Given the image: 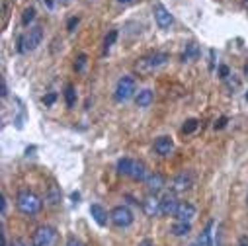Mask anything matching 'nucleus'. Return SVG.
Wrapping results in <instances>:
<instances>
[{
  "mask_svg": "<svg viewBox=\"0 0 248 246\" xmlns=\"http://www.w3.org/2000/svg\"><path fill=\"white\" fill-rule=\"evenodd\" d=\"M16 205L20 209V213L28 215V217H33L41 211L43 207V201L37 194H33L31 190H20L18 196H16Z\"/></svg>",
  "mask_w": 248,
  "mask_h": 246,
  "instance_id": "f257e3e1",
  "label": "nucleus"
},
{
  "mask_svg": "<svg viewBox=\"0 0 248 246\" xmlns=\"http://www.w3.org/2000/svg\"><path fill=\"white\" fill-rule=\"evenodd\" d=\"M246 203H248V198H246Z\"/></svg>",
  "mask_w": 248,
  "mask_h": 246,
  "instance_id": "a18cd8bd",
  "label": "nucleus"
},
{
  "mask_svg": "<svg viewBox=\"0 0 248 246\" xmlns=\"http://www.w3.org/2000/svg\"><path fill=\"white\" fill-rule=\"evenodd\" d=\"M188 246H202L200 242H192V244H188Z\"/></svg>",
  "mask_w": 248,
  "mask_h": 246,
  "instance_id": "79ce46f5",
  "label": "nucleus"
},
{
  "mask_svg": "<svg viewBox=\"0 0 248 246\" xmlns=\"http://www.w3.org/2000/svg\"><path fill=\"white\" fill-rule=\"evenodd\" d=\"M133 164H135V160H131V158H119L117 160V174H121V176H131V172H133Z\"/></svg>",
  "mask_w": 248,
  "mask_h": 246,
  "instance_id": "6ab92c4d",
  "label": "nucleus"
},
{
  "mask_svg": "<svg viewBox=\"0 0 248 246\" xmlns=\"http://www.w3.org/2000/svg\"><path fill=\"white\" fill-rule=\"evenodd\" d=\"M55 100H57V94H55V92H49L47 96H43V104H45V106H53Z\"/></svg>",
  "mask_w": 248,
  "mask_h": 246,
  "instance_id": "cd10ccee",
  "label": "nucleus"
},
{
  "mask_svg": "<svg viewBox=\"0 0 248 246\" xmlns=\"http://www.w3.org/2000/svg\"><path fill=\"white\" fill-rule=\"evenodd\" d=\"M153 100H155V94H153V90H149V88H145V90H141V92L135 94V104H137L139 108H149V106L153 104Z\"/></svg>",
  "mask_w": 248,
  "mask_h": 246,
  "instance_id": "f3484780",
  "label": "nucleus"
},
{
  "mask_svg": "<svg viewBox=\"0 0 248 246\" xmlns=\"http://www.w3.org/2000/svg\"><path fill=\"white\" fill-rule=\"evenodd\" d=\"M246 100H248V92H246Z\"/></svg>",
  "mask_w": 248,
  "mask_h": 246,
  "instance_id": "37998d69",
  "label": "nucleus"
},
{
  "mask_svg": "<svg viewBox=\"0 0 248 246\" xmlns=\"http://www.w3.org/2000/svg\"><path fill=\"white\" fill-rule=\"evenodd\" d=\"M213 221H209L207 225H205V229H203V232L200 234V244L202 246H213Z\"/></svg>",
  "mask_w": 248,
  "mask_h": 246,
  "instance_id": "a211bd4d",
  "label": "nucleus"
},
{
  "mask_svg": "<svg viewBox=\"0 0 248 246\" xmlns=\"http://www.w3.org/2000/svg\"><path fill=\"white\" fill-rule=\"evenodd\" d=\"M78 22H80V18H78V16H75V18H71V20L67 22V30H69V31H75V28L78 26Z\"/></svg>",
  "mask_w": 248,
  "mask_h": 246,
  "instance_id": "c85d7f7f",
  "label": "nucleus"
},
{
  "mask_svg": "<svg viewBox=\"0 0 248 246\" xmlns=\"http://www.w3.org/2000/svg\"><path fill=\"white\" fill-rule=\"evenodd\" d=\"M65 102H67V108H73L77 104V90L73 84H67L65 88Z\"/></svg>",
  "mask_w": 248,
  "mask_h": 246,
  "instance_id": "4be33fe9",
  "label": "nucleus"
},
{
  "mask_svg": "<svg viewBox=\"0 0 248 246\" xmlns=\"http://www.w3.org/2000/svg\"><path fill=\"white\" fill-rule=\"evenodd\" d=\"M131 96H135V78L133 77H121L115 84L113 100L121 104V102H127Z\"/></svg>",
  "mask_w": 248,
  "mask_h": 246,
  "instance_id": "20e7f679",
  "label": "nucleus"
},
{
  "mask_svg": "<svg viewBox=\"0 0 248 246\" xmlns=\"http://www.w3.org/2000/svg\"><path fill=\"white\" fill-rule=\"evenodd\" d=\"M166 61H168V53L156 51V53H151V55L141 57V59L137 61L135 69H137V73H139V75H149V73H153L155 69L162 67V65L166 63Z\"/></svg>",
  "mask_w": 248,
  "mask_h": 246,
  "instance_id": "f03ea898",
  "label": "nucleus"
},
{
  "mask_svg": "<svg viewBox=\"0 0 248 246\" xmlns=\"http://www.w3.org/2000/svg\"><path fill=\"white\" fill-rule=\"evenodd\" d=\"M0 234H2V246H6V234H4V231L0 232Z\"/></svg>",
  "mask_w": 248,
  "mask_h": 246,
  "instance_id": "58836bf2",
  "label": "nucleus"
},
{
  "mask_svg": "<svg viewBox=\"0 0 248 246\" xmlns=\"http://www.w3.org/2000/svg\"><path fill=\"white\" fill-rule=\"evenodd\" d=\"M45 2H47V6H49V8L53 6V0H45Z\"/></svg>",
  "mask_w": 248,
  "mask_h": 246,
  "instance_id": "a19ab883",
  "label": "nucleus"
},
{
  "mask_svg": "<svg viewBox=\"0 0 248 246\" xmlns=\"http://www.w3.org/2000/svg\"><path fill=\"white\" fill-rule=\"evenodd\" d=\"M41 39H43V28L41 26H33L28 33L20 35V39H18V51L20 53H28V51L37 49V45L41 43Z\"/></svg>",
  "mask_w": 248,
  "mask_h": 246,
  "instance_id": "7ed1b4c3",
  "label": "nucleus"
},
{
  "mask_svg": "<svg viewBox=\"0 0 248 246\" xmlns=\"http://www.w3.org/2000/svg\"><path fill=\"white\" fill-rule=\"evenodd\" d=\"M55 238H57V231L51 225H41L35 229L31 236V246H53Z\"/></svg>",
  "mask_w": 248,
  "mask_h": 246,
  "instance_id": "423d86ee",
  "label": "nucleus"
},
{
  "mask_svg": "<svg viewBox=\"0 0 248 246\" xmlns=\"http://www.w3.org/2000/svg\"><path fill=\"white\" fill-rule=\"evenodd\" d=\"M0 96H2V98H6V96H8V90H6V82H4V78L0 80Z\"/></svg>",
  "mask_w": 248,
  "mask_h": 246,
  "instance_id": "2f4dec72",
  "label": "nucleus"
},
{
  "mask_svg": "<svg viewBox=\"0 0 248 246\" xmlns=\"http://www.w3.org/2000/svg\"><path fill=\"white\" fill-rule=\"evenodd\" d=\"M90 215H92V219H94L100 227H106V223H108V213H106V209H104L100 203H92V205H90Z\"/></svg>",
  "mask_w": 248,
  "mask_h": 246,
  "instance_id": "2eb2a0df",
  "label": "nucleus"
},
{
  "mask_svg": "<svg viewBox=\"0 0 248 246\" xmlns=\"http://www.w3.org/2000/svg\"><path fill=\"white\" fill-rule=\"evenodd\" d=\"M209 59H211V61H209V71H213V69H215V49L209 51Z\"/></svg>",
  "mask_w": 248,
  "mask_h": 246,
  "instance_id": "473e14b6",
  "label": "nucleus"
},
{
  "mask_svg": "<svg viewBox=\"0 0 248 246\" xmlns=\"http://www.w3.org/2000/svg\"><path fill=\"white\" fill-rule=\"evenodd\" d=\"M227 86H229V88L234 92V90H238V88H240V80H238L234 75H231V77L227 78Z\"/></svg>",
  "mask_w": 248,
  "mask_h": 246,
  "instance_id": "bb28decb",
  "label": "nucleus"
},
{
  "mask_svg": "<svg viewBox=\"0 0 248 246\" xmlns=\"http://www.w3.org/2000/svg\"><path fill=\"white\" fill-rule=\"evenodd\" d=\"M192 231V225L190 223H184V221H176L172 225V234L174 236H186V234H190Z\"/></svg>",
  "mask_w": 248,
  "mask_h": 246,
  "instance_id": "412c9836",
  "label": "nucleus"
},
{
  "mask_svg": "<svg viewBox=\"0 0 248 246\" xmlns=\"http://www.w3.org/2000/svg\"><path fill=\"white\" fill-rule=\"evenodd\" d=\"M131 178L133 180H137V182H145L149 176H147V166H145V162H141V160H135V164H133V172H131Z\"/></svg>",
  "mask_w": 248,
  "mask_h": 246,
  "instance_id": "aec40b11",
  "label": "nucleus"
},
{
  "mask_svg": "<svg viewBox=\"0 0 248 246\" xmlns=\"http://www.w3.org/2000/svg\"><path fill=\"white\" fill-rule=\"evenodd\" d=\"M236 246H248V236H246V234H242V236L238 238V242H236Z\"/></svg>",
  "mask_w": 248,
  "mask_h": 246,
  "instance_id": "f704fd0d",
  "label": "nucleus"
},
{
  "mask_svg": "<svg viewBox=\"0 0 248 246\" xmlns=\"http://www.w3.org/2000/svg\"><path fill=\"white\" fill-rule=\"evenodd\" d=\"M115 39H117V31L111 30V31L106 35V39H104V53H108V51L111 49V45L115 43Z\"/></svg>",
  "mask_w": 248,
  "mask_h": 246,
  "instance_id": "5701e85b",
  "label": "nucleus"
},
{
  "mask_svg": "<svg viewBox=\"0 0 248 246\" xmlns=\"http://www.w3.org/2000/svg\"><path fill=\"white\" fill-rule=\"evenodd\" d=\"M109 221H111L115 227H119V229H127V227L133 225V211H131L127 205H117V207L111 209Z\"/></svg>",
  "mask_w": 248,
  "mask_h": 246,
  "instance_id": "39448f33",
  "label": "nucleus"
},
{
  "mask_svg": "<svg viewBox=\"0 0 248 246\" xmlns=\"http://www.w3.org/2000/svg\"><path fill=\"white\" fill-rule=\"evenodd\" d=\"M33 18H35V8L30 6V8H26L24 14H22V24H24V26H30V22H31Z\"/></svg>",
  "mask_w": 248,
  "mask_h": 246,
  "instance_id": "b1692460",
  "label": "nucleus"
},
{
  "mask_svg": "<svg viewBox=\"0 0 248 246\" xmlns=\"http://www.w3.org/2000/svg\"><path fill=\"white\" fill-rule=\"evenodd\" d=\"M194 186V174L190 170H184L180 172L174 180H172V190L176 194H182V192H188L190 188Z\"/></svg>",
  "mask_w": 248,
  "mask_h": 246,
  "instance_id": "6e6552de",
  "label": "nucleus"
},
{
  "mask_svg": "<svg viewBox=\"0 0 248 246\" xmlns=\"http://www.w3.org/2000/svg\"><path fill=\"white\" fill-rule=\"evenodd\" d=\"M244 2H246V4H248V0H244Z\"/></svg>",
  "mask_w": 248,
  "mask_h": 246,
  "instance_id": "c03bdc74",
  "label": "nucleus"
},
{
  "mask_svg": "<svg viewBox=\"0 0 248 246\" xmlns=\"http://www.w3.org/2000/svg\"><path fill=\"white\" fill-rule=\"evenodd\" d=\"M117 2H119V4H129L131 0H117Z\"/></svg>",
  "mask_w": 248,
  "mask_h": 246,
  "instance_id": "ea45409f",
  "label": "nucleus"
},
{
  "mask_svg": "<svg viewBox=\"0 0 248 246\" xmlns=\"http://www.w3.org/2000/svg\"><path fill=\"white\" fill-rule=\"evenodd\" d=\"M12 246H24V242H22V240H14Z\"/></svg>",
  "mask_w": 248,
  "mask_h": 246,
  "instance_id": "4c0bfd02",
  "label": "nucleus"
},
{
  "mask_svg": "<svg viewBox=\"0 0 248 246\" xmlns=\"http://www.w3.org/2000/svg\"><path fill=\"white\" fill-rule=\"evenodd\" d=\"M178 200H176V192H168L162 196L160 200V213L162 215H174L176 209H178Z\"/></svg>",
  "mask_w": 248,
  "mask_h": 246,
  "instance_id": "9d476101",
  "label": "nucleus"
},
{
  "mask_svg": "<svg viewBox=\"0 0 248 246\" xmlns=\"http://www.w3.org/2000/svg\"><path fill=\"white\" fill-rule=\"evenodd\" d=\"M225 125H227V117H221V119L215 123V129H223Z\"/></svg>",
  "mask_w": 248,
  "mask_h": 246,
  "instance_id": "72a5a7b5",
  "label": "nucleus"
},
{
  "mask_svg": "<svg viewBox=\"0 0 248 246\" xmlns=\"http://www.w3.org/2000/svg\"><path fill=\"white\" fill-rule=\"evenodd\" d=\"M86 61H88V57H86L84 53H80V55L77 57V61H75V71H77V73H80V71L84 69V65H86Z\"/></svg>",
  "mask_w": 248,
  "mask_h": 246,
  "instance_id": "a878e982",
  "label": "nucleus"
},
{
  "mask_svg": "<svg viewBox=\"0 0 248 246\" xmlns=\"http://www.w3.org/2000/svg\"><path fill=\"white\" fill-rule=\"evenodd\" d=\"M198 57H200V45L196 41H192V43L186 45V49H184V53H182L180 59H182V63H190V61H194Z\"/></svg>",
  "mask_w": 248,
  "mask_h": 246,
  "instance_id": "dca6fc26",
  "label": "nucleus"
},
{
  "mask_svg": "<svg viewBox=\"0 0 248 246\" xmlns=\"http://www.w3.org/2000/svg\"><path fill=\"white\" fill-rule=\"evenodd\" d=\"M45 201L51 205V207H57L61 203V188L57 186L55 182L49 184V188H47V196H45Z\"/></svg>",
  "mask_w": 248,
  "mask_h": 246,
  "instance_id": "4468645a",
  "label": "nucleus"
},
{
  "mask_svg": "<svg viewBox=\"0 0 248 246\" xmlns=\"http://www.w3.org/2000/svg\"><path fill=\"white\" fill-rule=\"evenodd\" d=\"M145 182H147V188H149L151 194H158V192L164 188V176H162L160 172L149 174V178H147Z\"/></svg>",
  "mask_w": 248,
  "mask_h": 246,
  "instance_id": "f8f14e48",
  "label": "nucleus"
},
{
  "mask_svg": "<svg viewBox=\"0 0 248 246\" xmlns=\"http://www.w3.org/2000/svg\"><path fill=\"white\" fill-rule=\"evenodd\" d=\"M0 205H2V217L6 215V196L2 194V198H0Z\"/></svg>",
  "mask_w": 248,
  "mask_h": 246,
  "instance_id": "c9c22d12",
  "label": "nucleus"
},
{
  "mask_svg": "<svg viewBox=\"0 0 248 246\" xmlns=\"http://www.w3.org/2000/svg\"><path fill=\"white\" fill-rule=\"evenodd\" d=\"M176 221H184V223H192V219L196 217V205L190 201H182L176 209Z\"/></svg>",
  "mask_w": 248,
  "mask_h": 246,
  "instance_id": "1a4fd4ad",
  "label": "nucleus"
},
{
  "mask_svg": "<svg viewBox=\"0 0 248 246\" xmlns=\"http://www.w3.org/2000/svg\"><path fill=\"white\" fill-rule=\"evenodd\" d=\"M153 14H155V22H156V26H158L160 30H170V26L174 24V16H172L170 10H168L164 4H160V2H156V4L153 6Z\"/></svg>",
  "mask_w": 248,
  "mask_h": 246,
  "instance_id": "0eeeda50",
  "label": "nucleus"
},
{
  "mask_svg": "<svg viewBox=\"0 0 248 246\" xmlns=\"http://www.w3.org/2000/svg\"><path fill=\"white\" fill-rule=\"evenodd\" d=\"M67 246H84V244H82V240H78V238L71 236V238L67 240Z\"/></svg>",
  "mask_w": 248,
  "mask_h": 246,
  "instance_id": "7c9ffc66",
  "label": "nucleus"
},
{
  "mask_svg": "<svg viewBox=\"0 0 248 246\" xmlns=\"http://www.w3.org/2000/svg\"><path fill=\"white\" fill-rule=\"evenodd\" d=\"M139 246H155V244H153V240H151V238H145V240H141V242H139Z\"/></svg>",
  "mask_w": 248,
  "mask_h": 246,
  "instance_id": "e433bc0d",
  "label": "nucleus"
},
{
  "mask_svg": "<svg viewBox=\"0 0 248 246\" xmlns=\"http://www.w3.org/2000/svg\"><path fill=\"white\" fill-rule=\"evenodd\" d=\"M172 149H174V143H172L170 137H158V139L155 141V151H156V154H160V156L170 154Z\"/></svg>",
  "mask_w": 248,
  "mask_h": 246,
  "instance_id": "ddd939ff",
  "label": "nucleus"
},
{
  "mask_svg": "<svg viewBox=\"0 0 248 246\" xmlns=\"http://www.w3.org/2000/svg\"><path fill=\"white\" fill-rule=\"evenodd\" d=\"M196 129H198V119H188V121L184 123L182 133H186V135H188V133H194Z\"/></svg>",
  "mask_w": 248,
  "mask_h": 246,
  "instance_id": "393cba45",
  "label": "nucleus"
},
{
  "mask_svg": "<svg viewBox=\"0 0 248 246\" xmlns=\"http://www.w3.org/2000/svg\"><path fill=\"white\" fill-rule=\"evenodd\" d=\"M219 77H221L223 80H227V78L231 77V71H229L227 65H221V67H219Z\"/></svg>",
  "mask_w": 248,
  "mask_h": 246,
  "instance_id": "c756f323",
  "label": "nucleus"
},
{
  "mask_svg": "<svg viewBox=\"0 0 248 246\" xmlns=\"http://www.w3.org/2000/svg\"><path fill=\"white\" fill-rule=\"evenodd\" d=\"M143 211L149 215V217H155L160 213V200L156 198V194H149L145 200H143Z\"/></svg>",
  "mask_w": 248,
  "mask_h": 246,
  "instance_id": "9b49d317",
  "label": "nucleus"
}]
</instances>
